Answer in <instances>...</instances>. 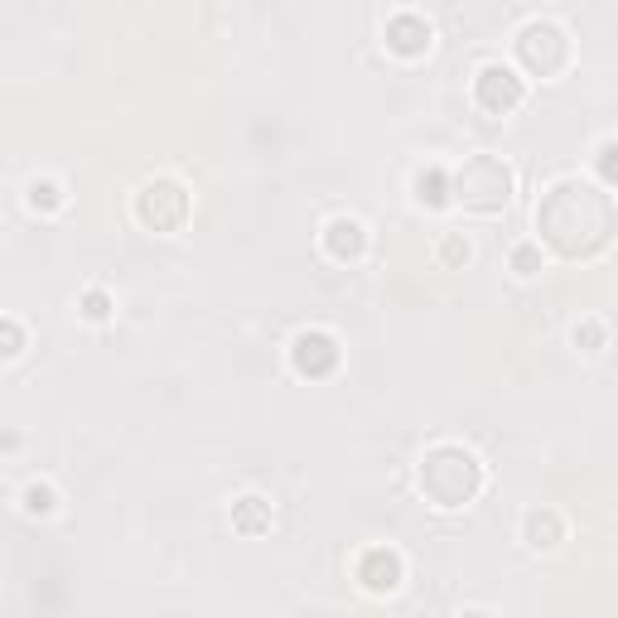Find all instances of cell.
Here are the masks:
<instances>
[{
	"instance_id": "cell-1",
	"label": "cell",
	"mask_w": 618,
	"mask_h": 618,
	"mask_svg": "<svg viewBox=\"0 0 618 618\" xmlns=\"http://www.w3.org/2000/svg\"><path fill=\"white\" fill-rule=\"evenodd\" d=\"M536 228L561 256H595L618 228L614 199L595 184L565 179L546 193V203H536Z\"/></svg>"
},
{
	"instance_id": "cell-2",
	"label": "cell",
	"mask_w": 618,
	"mask_h": 618,
	"mask_svg": "<svg viewBox=\"0 0 618 618\" xmlns=\"http://www.w3.org/2000/svg\"><path fill=\"white\" fill-rule=\"evenodd\" d=\"M420 489L436 507H464L483 493V464L464 444H436L420 459Z\"/></svg>"
},
{
	"instance_id": "cell-3",
	"label": "cell",
	"mask_w": 618,
	"mask_h": 618,
	"mask_svg": "<svg viewBox=\"0 0 618 618\" xmlns=\"http://www.w3.org/2000/svg\"><path fill=\"white\" fill-rule=\"evenodd\" d=\"M450 199L469 213H497L512 199V169L497 155H469L464 169L450 179Z\"/></svg>"
},
{
	"instance_id": "cell-4",
	"label": "cell",
	"mask_w": 618,
	"mask_h": 618,
	"mask_svg": "<svg viewBox=\"0 0 618 618\" xmlns=\"http://www.w3.org/2000/svg\"><path fill=\"white\" fill-rule=\"evenodd\" d=\"M517 59H522V69L536 77H556L565 63H570V34L551 20H536L517 34Z\"/></svg>"
},
{
	"instance_id": "cell-5",
	"label": "cell",
	"mask_w": 618,
	"mask_h": 618,
	"mask_svg": "<svg viewBox=\"0 0 618 618\" xmlns=\"http://www.w3.org/2000/svg\"><path fill=\"white\" fill-rule=\"evenodd\" d=\"M136 218L150 232H179L184 218H189V189L179 179H150L136 193Z\"/></svg>"
},
{
	"instance_id": "cell-6",
	"label": "cell",
	"mask_w": 618,
	"mask_h": 618,
	"mask_svg": "<svg viewBox=\"0 0 618 618\" xmlns=\"http://www.w3.org/2000/svg\"><path fill=\"white\" fill-rule=\"evenodd\" d=\"M473 102L489 116H507L527 102V83L507 63H489V69H479V77H473Z\"/></svg>"
},
{
	"instance_id": "cell-7",
	"label": "cell",
	"mask_w": 618,
	"mask_h": 618,
	"mask_svg": "<svg viewBox=\"0 0 618 618\" xmlns=\"http://www.w3.org/2000/svg\"><path fill=\"white\" fill-rule=\"evenodd\" d=\"M291 363L300 377H328L338 367V338L324 334V328H305L291 344Z\"/></svg>"
},
{
	"instance_id": "cell-8",
	"label": "cell",
	"mask_w": 618,
	"mask_h": 618,
	"mask_svg": "<svg viewBox=\"0 0 618 618\" xmlns=\"http://www.w3.org/2000/svg\"><path fill=\"white\" fill-rule=\"evenodd\" d=\"M406 580V561L401 551L391 546H367L358 556V585L367 589V595H391Z\"/></svg>"
},
{
	"instance_id": "cell-9",
	"label": "cell",
	"mask_w": 618,
	"mask_h": 618,
	"mask_svg": "<svg viewBox=\"0 0 618 618\" xmlns=\"http://www.w3.org/2000/svg\"><path fill=\"white\" fill-rule=\"evenodd\" d=\"M324 252L334 261H358L367 252V228L358 218H328L324 228Z\"/></svg>"
},
{
	"instance_id": "cell-10",
	"label": "cell",
	"mask_w": 618,
	"mask_h": 618,
	"mask_svg": "<svg viewBox=\"0 0 618 618\" xmlns=\"http://www.w3.org/2000/svg\"><path fill=\"white\" fill-rule=\"evenodd\" d=\"M522 542L532 551H556L565 542V517L556 507H532L527 517H522Z\"/></svg>"
},
{
	"instance_id": "cell-11",
	"label": "cell",
	"mask_w": 618,
	"mask_h": 618,
	"mask_svg": "<svg viewBox=\"0 0 618 618\" xmlns=\"http://www.w3.org/2000/svg\"><path fill=\"white\" fill-rule=\"evenodd\" d=\"M387 49H391V54H401V59L426 54V49H430V24L416 20V15H397L387 24Z\"/></svg>"
},
{
	"instance_id": "cell-12",
	"label": "cell",
	"mask_w": 618,
	"mask_h": 618,
	"mask_svg": "<svg viewBox=\"0 0 618 618\" xmlns=\"http://www.w3.org/2000/svg\"><path fill=\"white\" fill-rule=\"evenodd\" d=\"M232 527L237 532H247V536H256V532H266L271 527V503L266 497H237L232 503Z\"/></svg>"
},
{
	"instance_id": "cell-13",
	"label": "cell",
	"mask_w": 618,
	"mask_h": 618,
	"mask_svg": "<svg viewBox=\"0 0 618 618\" xmlns=\"http://www.w3.org/2000/svg\"><path fill=\"white\" fill-rule=\"evenodd\" d=\"M416 199L426 208L450 203V179H444V169H420L416 175Z\"/></svg>"
},
{
	"instance_id": "cell-14",
	"label": "cell",
	"mask_w": 618,
	"mask_h": 618,
	"mask_svg": "<svg viewBox=\"0 0 618 618\" xmlns=\"http://www.w3.org/2000/svg\"><path fill=\"white\" fill-rule=\"evenodd\" d=\"M24 497V512H30V517H49V512L59 507V493H54V483H30V489L20 493Z\"/></svg>"
},
{
	"instance_id": "cell-15",
	"label": "cell",
	"mask_w": 618,
	"mask_h": 618,
	"mask_svg": "<svg viewBox=\"0 0 618 618\" xmlns=\"http://www.w3.org/2000/svg\"><path fill=\"white\" fill-rule=\"evenodd\" d=\"M570 338H575L580 353H599L604 344H609V328H604V320H580L570 328Z\"/></svg>"
},
{
	"instance_id": "cell-16",
	"label": "cell",
	"mask_w": 618,
	"mask_h": 618,
	"mask_svg": "<svg viewBox=\"0 0 618 618\" xmlns=\"http://www.w3.org/2000/svg\"><path fill=\"white\" fill-rule=\"evenodd\" d=\"M30 208H34V213H39V208H44V213L63 208V184L59 179H34L30 184Z\"/></svg>"
},
{
	"instance_id": "cell-17",
	"label": "cell",
	"mask_w": 618,
	"mask_h": 618,
	"mask_svg": "<svg viewBox=\"0 0 618 618\" xmlns=\"http://www.w3.org/2000/svg\"><path fill=\"white\" fill-rule=\"evenodd\" d=\"M473 256V247H469V237L464 232H444L440 237V261H444V266H464V261Z\"/></svg>"
},
{
	"instance_id": "cell-18",
	"label": "cell",
	"mask_w": 618,
	"mask_h": 618,
	"mask_svg": "<svg viewBox=\"0 0 618 618\" xmlns=\"http://www.w3.org/2000/svg\"><path fill=\"white\" fill-rule=\"evenodd\" d=\"M83 314H87L92 324L112 320V295H107V291H87V295H83Z\"/></svg>"
},
{
	"instance_id": "cell-19",
	"label": "cell",
	"mask_w": 618,
	"mask_h": 618,
	"mask_svg": "<svg viewBox=\"0 0 618 618\" xmlns=\"http://www.w3.org/2000/svg\"><path fill=\"white\" fill-rule=\"evenodd\" d=\"M512 271H517V275H536V271H542V252H536L532 242H522L517 252H512Z\"/></svg>"
},
{
	"instance_id": "cell-20",
	"label": "cell",
	"mask_w": 618,
	"mask_h": 618,
	"mask_svg": "<svg viewBox=\"0 0 618 618\" xmlns=\"http://www.w3.org/2000/svg\"><path fill=\"white\" fill-rule=\"evenodd\" d=\"M599 175H604V184H618V140H609V146H599Z\"/></svg>"
},
{
	"instance_id": "cell-21",
	"label": "cell",
	"mask_w": 618,
	"mask_h": 618,
	"mask_svg": "<svg viewBox=\"0 0 618 618\" xmlns=\"http://www.w3.org/2000/svg\"><path fill=\"white\" fill-rule=\"evenodd\" d=\"M20 344H24V338H20V324L6 320V358H20Z\"/></svg>"
}]
</instances>
